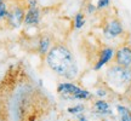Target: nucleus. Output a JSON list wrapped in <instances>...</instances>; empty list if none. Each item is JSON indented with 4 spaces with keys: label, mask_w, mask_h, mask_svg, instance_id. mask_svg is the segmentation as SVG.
<instances>
[{
    "label": "nucleus",
    "mask_w": 131,
    "mask_h": 121,
    "mask_svg": "<svg viewBox=\"0 0 131 121\" xmlns=\"http://www.w3.org/2000/svg\"><path fill=\"white\" fill-rule=\"evenodd\" d=\"M47 67L58 76L73 80L78 75V65L70 47L64 42H55L45 56Z\"/></svg>",
    "instance_id": "f03ea898"
},
{
    "label": "nucleus",
    "mask_w": 131,
    "mask_h": 121,
    "mask_svg": "<svg viewBox=\"0 0 131 121\" xmlns=\"http://www.w3.org/2000/svg\"><path fill=\"white\" fill-rule=\"evenodd\" d=\"M26 6H27V9L38 7V6H39V3H38V0H26Z\"/></svg>",
    "instance_id": "a211bd4d"
},
{
    "label": "nucleus",
    "mask_w": 131,
    "mask_h": 121,
    "mask_svg": "<svg viewBox=\"0 0 131 121\" xmlns=\"http://www.w3.org/2000/svg\"><path fill=\"white\" fill-rule=\"evenodd\" d=\"M7 11H9V4L5 0L0 4V21H5L6 16H7Z\"/></svg>",
    "instance_id": "4468645a"
},
{
    "label": "nucleus",
    "mask_w": 131,
    "mask_h": 121,
    "mask_svg": "<svg viewBox=\"0 0 131 121\" xmlns=\"http://www.w3.org/2000/svg\"><path fill=\"white\" fill-rule=\"evenodd\" d=\"M112 63L125 68H131V44L123 42L115 49Z\"/></svg>",
    "instance_id": "423d86ee"
},
{
    "label": "nucleus",
    "mask_w": 131,
    "mask_h": 121,
    "mask_svg": "<svg viewBox=\"0 0 131 121\" xmlns=\"http://www.w3.org/2000/svg\"><path fill=\"white\" fill-rule=\"evenodd\" d=\"M86 23V18H85V12L84 11H79L77 12L74 16V28L75 29H81Z\"/></svg>",
    "instance_id": "f8f14e48"
},
{
    "label": "nucleus",
    "mask_w": 131,
    "mask_h": 121,
    "mask_svg": "<svg viewBox=\"0 0 131 121\" xmlns=\"http://www.w3.org/2000/svg\"><path fill=\"white\" fill-rule=\"evenodd\" d=\"M103 35L108 39H115L120 38L125 34V29L123 26L122 21L118 16H108L107 18L103 19L102 24Z\"/></svg>",
    "instance_id": "39448f33"
},
{
    "label": "nucleus",
    "mask_w": 131,
    "mask_h": 121,
    "mask_svg": "<svg viewBox=\"0 0 131 121\" xmlns=\"http://www.w3.org/2000/svg\"><path fill=\"white\" fill-rule=\"evenodd\" d=\"M83 91L81 87L73 82H62L57 86V92L67 99H77V96Z\"/></svg>",
    "instance_id": "6e6552de"
},
{
    "label": "nucleus",
    "mask_w": 131,
    "mask_h": 121,
    "mask_svg": "<svg viewBox=\"0 0 131 121\" xmlns=\"http://www.w3.org/2000/svg\"><path fill=\"white\" fill-rule=\"evenodd\" d=\"M117 110L119 113V115H120V121H131L130 120V113H131L130 109H127L124 105H118Z\"/></svg>",
    "instance_id": "ddd939ff"
},
{
    "label": "nucleus",
    "mask_w": 131,
    "mask_h": 121,
    "mask_svg": "<svg viewBox=\"0 0 131 121\" xmlns=\"http://www.w3.org/2000/svg\"><path fill=\"white\" fill-rule=\"evenodd\" d=\"M114 49L111 46H102L98 52L96 53V62L94 63V70H100L102 69L103 65L112 63V59L114 57Z\"/></svg>",
    "instance_id": "0eeeda50"
},
{
    "label": "nucleus",
    "mask_w": 131,
    "mask_h": 121,
    "mask_svg": "<svg viewBox=\"0 0 131 121\" xmlns=\"http://www.w3.org/2000/svg\"><path fill=\"white\" fill-rule=\"evenodd\" d=\"M84 12L85 14H88V15H94L97 12V7L95 6L91 1H88L86 4H85V7H84Z\"/></svg>",
    "instance_id": "2eb2a0df"
},
{
    "label": "nucleus",
    "mask_w": 131,
    "mask_h": 121,
    "mask_svg": "<svg viewBox=\"0 0 131 121\" xmlns=\"http://www.w3.org/2000/svg\"><path fill=\"white\" fill-rule=\"evenodd\" d=\"M41 21V10L40 7H33V9H27L26 16H24L23 24L27 27H37Z\"/></svg>",
    "instance_id": "9d476101"
},
{
    "label": "nucleus",
    "mask_w": 131,
    "mask_h": 121,
    "mask_svg": "<svg viewBox=\"0 0 131 121\" xmlns=\"http://www.w3.org/2000/svg\"><path fill=\"white\" fill-rule=\"evenodd\" d=\"M79 121H88V120H86V117H85V116H83V115H81V116H80V120Z\"/></svg>",
    "instance_id": "6ab92c4d"
},
{
    "label": "nucleus",
    "mask_w": 131,
    "mask_h": 121,
    "mask_svg": "<svg viewBox=\"0 0 131 121\" xmlns=\"http://www.w3.org/2000/svg\"><path fill=\"white\" fill-rule=\"evenodd\" d=\"M94 108L95 112L100 113V114H111V110H109V104L106 101H101L98 99L94 103Z\"/></svg>",
    "instance_id": "9b49d317"
},
{
    "label": "nucleus",
    "mask_w": 131,
    "mask_h": 121,
    "mask_svg": "<svg viewBox=\"0 0 131 121\" xmlns=\"http://www.w3.org/2000/svg\"><path fill=\"white\" fill-rule=\"evenodd\" d=\"M109 6H111V0H98L96 4L97 11H103V10L108 9Z\"/></svg>",
    "instance_id": "dca6fc26"
},
{
    "label": "nucleus",
    "mask_w": 131,
    "mask_h": 121,
    "mask_svg": "<svg viewBox=\"0 0 131 121\" xmlns=\"http://www.w3.org/2000/svg\"><path fill=\"white\" fill-rule=\"evenodd\" d=\"M55 42L52 40L51 35L49 34H41L39 35L37 39V51L40 56L45 57L47 55V52L50 51V49L52 47Z\"/></svg>",
    "instance_id": "1a4fd4ad"
},
{
    "label": "nucleus",
    "mask_w": 131,
    "mask_h": 121,
    "mask_svg": "<svg viewBox=\"0 0 131 121\" xmlns=\"http://www.w3.org/2000/svg\"><path fill=\"white\" fill-rule=\"evenodd\" d=\"M55 104L21 63L11 65L0 81V121H42Z\"/></svg>",
    "instance_id": "f257e3e1"
},
{
    "label": "nucleus",
    "mask_w": 131,
    "mask_h": 121,
    "mask_svg": "<svg viewBox=\"0 0 131 121\" xmlns=\"http://www.w3.org/2000/svg\"><path fill=\"white\" fill-rule=\"evenodd\" d=\"M3 1H5V0H0V4H1V3H3Z\"/></svg>",
    "instance_id": "aec40b11"
},
{
    "label": "nucleus",
    "mask_w": 131,
    "mask_h": 121,
    "mask_svg": "<svg viewBox=\"0 0 131 121\" xmlns=\"http://www.w3.org/2000/svg\"><path fill=\"white\" fill-rule=\"evenodd\" d=\"M7 4H9V11L5 18V23L10 28H19L23 24L27 11L26 0H10L7 1Z\"/></svg>",
    "instance_id": "20e7f679"
},
{
    "label": "nucleus",
    "mask_w": 131,
    "mask_h": 121,
    "mask_svg": "<svg viewBox=\"0 0 131 121\" xmlns=\"http://www.w3.org/2000/svg\"><path fill=\"white\" fill-rule=\"evenodd\" d=\"M106 87L114 93L127 94L131 92V68H125L115 63L106 69L104 73Z\"/></svg>",
    "instance_id": "7ed1b4c3"
},
{
    "label": "nucleus",
    "mask_w": 131,
    "mask_h": 121,
    "mask_svg": "<svg viewBox=\"0 0 131 121\" xmlns=\"http://www.w3.org/2000/svg\"><path fill=\"white\" fill-rule=\"evenodd\" d=\"M85 110V107L83 104H78V105H75L73 108H68V113L70 114H78V113H81Z\"/></svg>",
    "instance_id": "f3484780"
}]
</instances>
